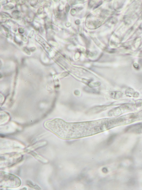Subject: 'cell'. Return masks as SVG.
I'll return each instance as SVG.
<instances>
[{
    "label": "cell",
    "mask_w": 142,
    "mask_h": 190,
    "mask_svg": "<svg viewBox=\"0 0 142 190\" xmlns=\"http://www.w3.org/2000/svg\"><path fill=\"white\" fill-rule=\"evenodd\" d=\"M106 130L103 120L69 123L68 132L70 138H77L92 135Z\"/></svg>",
    "instance_id": "6da1fadb"
},
{
    "label": "cell",
    "mask_w": 142,
    "mask_h": 190,
    "mask_svg": "<svg viewBox=\"0 0 142 190\" xmlns=\"http://www.w3.org/2000/svg\"><path fill=\"white\" fill-rule=\"evenodd\" d=\"M21 181L16 175L3 171L0 173L1 186L7 188H15L19 186Z\"/></svg>",
    "instance_id": "7a4b0ae2"
},
{
    "label": "cell",
    "mask_w": 142,
    "mask_h": 190,
    "mask_svg": "<svg viewBox=\"0 0 142 190\" xmlns=\"http://www.w3.org/2000/svg\"><path fill=\"white\" fill-rule=\"evenodd\" d=\"M135 108L133 105L129 104H125L111 110L108 112V115L110 116H118L124 113L132 111Z\"/></svg>",
    "instance_id": "3957f363"
},
{
    "label": "cell",
    "mask_w": 142,
    "mask_h": 190,
    "mask_svg": "<svg viewBox=\"0 0 142 190\" xmlns=\"http://www.w3.org/2000/svg\"><path fill=\"white\" fill-rule=\"evenodd\" d=\"M126 132H131L137 134L142 133V124L138 123L128 126L125 129Z\"/></svg>",
    "instance_id": "277c9868"
},
{
    "label": "cell",
    "mask_w": 142,
    "mask_h": 190,
    "mask_svg": "<svg viewBox=\"0 0 142 190\" xmlns=\"http://www.w3.org/2000/svg\"><path fill=\"white\" fill-rule=\"evenodd\" d=\"M106 106H104L94 107L90 109L88 112L89 114L97 113L103 110L106 108Z\"/></svg>",
    "instance_id": "5b68a950"
},
{
    "label": "cell",
    "mask_w": 142,
    "mask_h": 190,
    "mask_svg": "<svg viewBox=\"0 0 142 190\" xmlns=\"http://www.w3.org/2000/svg\"><path fill=\"white\" fill-rule=\"evenodd\" d=\"M123 94L120 92H112L111 93L110 95L113 98H118L122 97Z\"/></svg>",
    "instance_id": "8992f818"
}]
</instances>
